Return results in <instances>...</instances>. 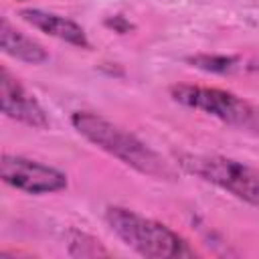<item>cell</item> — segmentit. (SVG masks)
Here are the masks:
<instances>
[{
    "label": "cell",
    "mask_w": 259,
    "mask_h": 259,
    "mask_svg": "<svg viewBox=\"0 0 259 259\" xmlns=\"http://www.w3.org/2000/svg\"><path fill=\"white\" fill-rule=\"evenodd\" d=\"M71 123L85 140H89L109 156L121 160L125 166L158 180L176 178V170L158 152L148 148L142 140H138L117 123L91 111H75L71 115Z\"/></svg>",
    "instance_id": "6da1fadb"
},
{
    "label": "cell",
    "mask_w": 259,
    "mask_h": 259,
    "mask_svg": "<svg viewBox=\"0 0 259 259\" xmlns=\"http://www.w3.org/2000/svg\"><path fill=\"white\" fill-rule=\"evenodd\" d=\"M105 223L127 247H132L136 253L144 257L172 259V257L192 255V249L178 233L134 210L121 206H109L105 210Z\"/></svg>",
    "instance_id": "7a4b0ae2"
},
{
    "label": "cell",
    "mask_w": 259,
    "mask_h": 259,
    "mask_svg": "<svg viewBox=\"0 0 259 259\" xmlns=\"http://www.w3.org/2000/svg\"><path fill=\"white\" fill-rule=\"evenodd\" d=\"M178 166L184 172L198 176L253 206H259V168L217 154H182L178 158Z\"/></svg>",
    "instance_id": "3957f363"
},
{
    "label": "cell",
    "mask_w": 259,
    "mask_h": 259,
    "mask_svg": "<svg viewBox=\"0 0 259 259\" xmlns=\"http://www.w3.org/2000/svg\"><path fill=\"white\" fill-rule=\"evenodd\" d=\"M170 95L176 103L217 117L223 123L255 130L259 107L231 91L202 85H174L170 87Z\"/></svg>",
    "instance_id": "277c9868"
},
{
    "label": "cell",
    "mask_w": 259,
    "mask_h": 259,
    "mask_svg": "<svg viewBox=\"0 0 259 259\" xmlns=\"http://www.w3.org/2000/svg\"><path fill=\"white\" fill-rule=\"evenodd\" d=\"M0 176L8 186L28 194H51L67 188V176L61 170L14 154L2 156Z\"/></svg>",
    "instance_id": "5b68a950"
},
{
    "label": "cell",
    "mask_w": 259,
    "mask_h": 259,
    "mask_svg": "<svg viewBox=\"0 0 259 259\" xmlns=\"http://www.w3.org/2000/svg\"><path fill=\"white\" fill-rule=\"evenodd\" d=\"M0 107L6 117L16 119L20 123L32 127L49 125V117L42 105L36 101V97L30 91H26V87L16 77H12L4 67L0 69Z\"/></svg>",
    "instance_id": "8992f818"
},
{
    "label": "cell",
    "mask_w": 259,
    "mask_h": 259,
    "mask_svg": "<svg viewBox=\"0 0 259 259\" xmlns=\"http://www.w3.org/2000/svg\"><path fill=\"white\" fill-rule=\"evenodd\" d=\"M20 18L24 22H28L32 28H36V30L53 36V38L65 40V42L81 47V49H89L91 47L85 30L75 20H71L67 16L45 12V10H38V8H26V10L20 12Z\"/></svg>",
    "instance_id": "52a82bcc"
},
{
    "label": "cell",
    "mask_w": 259,
    "mask_h": 259,
    "mask_svg": "<svg viewBox=\"0 0 259 259\" xmlns=\"http://www.w3.org/2000/svg\"><path fill=\"white\" fill-rule=\"evenodd\" d=\"M0 47L6 55H10L18 61L30 63V65H38L49 59L42 45H38L36 40H32L18 28H14L6 18H2V22H0Z\"/></svg>",
    "instance_id": "ba28073f"
},
{
    "label": "cell",
    "mask_w": 259,
    "mask_h": 259,
    "mask_svg": "<svg viewBox=\"0 0 259 259\" xmlns=\"http://www.w3.org/2000/svg\"><path fill=\"white\" fill-rule=\"evenodd\" d=\"M194 67L202 69V71H210V73H233L241 67V57H233V55H196L188 59Z\"/></svg>",
    "instance_id": "9c48e42d"
},
{
    "label": "cell",
    "mask_w": 259,
    "mask_h": 259,
    "mask_svg": "<svg viewBox=\"0 0 259 259\" xmlns=\"http://www.w3.org/2000/svg\"><path fill=\"white\" fill-rule=\"evenodd\" d=\"M255 132H259V115H257V121H255Z\"/></svg>",
    "instance_id": "30bf717a"
},
{
    "label": "cell",
    "mask_w": 259,
    "mask_h": 259,
    "mask_svg": "<svg viewBox=\"0 0 259 259\" xmlns=\"http://www.w3.org/2000/svg\"><path fill=\"white\" fill-rule=\"evenodd\" d=\"M18 2H22V0H18Z\"/></svg>",
    "instance_id": "8fae6325"
}]
</instances>
